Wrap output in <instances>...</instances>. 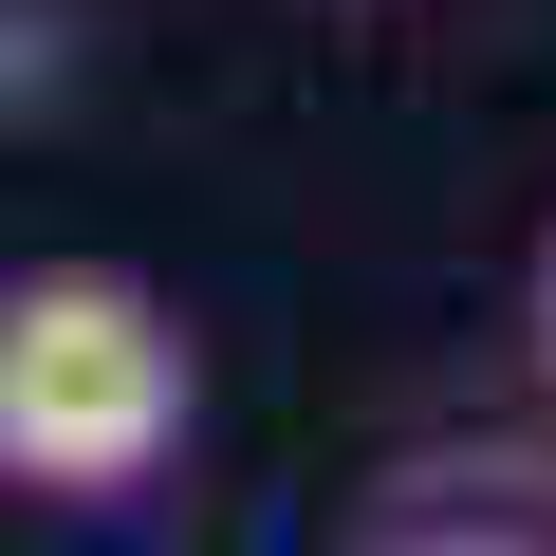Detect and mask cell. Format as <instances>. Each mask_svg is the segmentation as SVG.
I'll list each match as a JSON object with an SVG mask.
<instances>
[{
	"mask_svg": "<svg viewBox=\"0 0 556 556\" xmlns=\"http://www.w3.org/2000/svg\"><path fill=\"white\" fill-rule=\"evenodd\" d=\"M353 556H464V538H353Z\"/></svg>",
	"mask_w": 556,
	"mask_h": 556,
	"instance_id": "cell-3",
	"label": "cell"
},
{
	"mask_svg": "<svg viewBox=\"0 0 556 556\" xmlns=\"http://www.w3.org/2000/svg\"><path fill=\"white\" fill-rule=\"evenodd\" d=\"M519 334H538V371H556V241H538V278H519Z\"/></svg>",
	"mask_w": 556,
	"mask_h": 556,
	"instance_id": "cell-2",
	"label": "cell"
},
{
	"mask_svg": "<svg viewBox=\"0 0 556 556\" xmlns=\"http://www.w3.org/2000/svg\"><path fill=\"white\" fill-rule=\"evenodd\" d=\"M204 408V353L186 316L149 298L130 260H38V278H0V482L56 501V519H112L167 482Z\"/></svg>",
	"mask_w": 556,
	"mask_h": 556,
	"instance_id": "cell-1",
	"label": "cell"
}]
</instances>
